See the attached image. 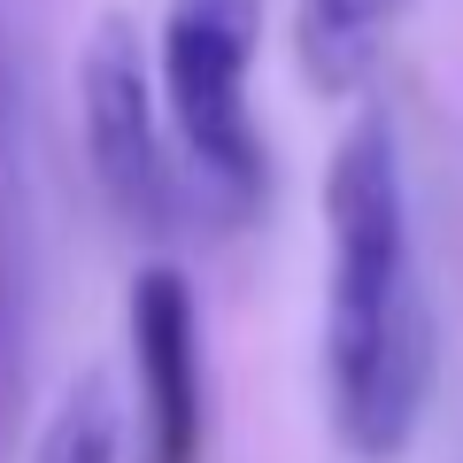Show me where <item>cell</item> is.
<instances>
[{"instance_id": "1", "label": "cell", "mask_w": 463, "mask_h": 463, "mask_svg": "<svg viewBox=\"0 0 463 463\" xmlns=\"http://www.w3.org/2000/svg\"><path fill=\"white\" fill-rule=\"evenodd\" d=\"M325 402L355 463H394L432 402V309L410 248L394 116L364 109L325 170Z\"/></svg>"}, {"instance_id": "2", "label": "cell", "mask_w": 463, "mask_h": 463, "mask_svg": "<svg viewBox=\"0 0 463 463\" xmlns=\"http://www.w3.org/2000/svg\"><path fill=\"white\" fill-rule=\"evenodd\" d=\"M255 32L263 0H170L163 16V109L216 224H248L270 194V155L248 109Z\"/></svg>"}, {"instance_id": "3", "label": "cell", "mask_w": 463, "mask_h": 463, "mask_svg": "<svg viewBox=\"0 0 463 463\" xmlns=\"http://www.w3.org/2000/svg\"><path fill=\"white\" fill-rule=\"evenodd\" d=\"M78 109H85V155H93V178L109 194V209L132 232L163 240L185 209V185H178L170 147H163V109H155L147 47H139V32L124 16H109L85 39Z\"/></svg>"}, {"instance_id": "4", "label": "cell", "mask_w": 463, "mask_h": 463, "mask_svg": "<svg viewBox=\"0 0 463 463\" xmlns=\"http://www.w3.org/2000/svg\"><path fill=\"white\" fill-rule=\"evenodd\" d=\"M139 379V440L147 463H209V364H201V309L170 263H147L124 301Z\"/></svg>"}, {"instance_id": "5", "label": "cell", "mask_w": 463, "mask_h": 463, "mask_svg": "<svg viewBox=\"0 0 463 463\" xmlns=\"http://www.w3.org/2000/svg\"><path fill=\"white\" fill-rule=\"evenodd\" d=\"M410 0H301L294 8V47L301 78L317 93H355L379 62V39L394 32V16Z\"/></svg>"}, {"instance_id": "6", "label": "cell", "mask_w": 463, "mask_h": 463, "mask_svg": "<svg viewBox=\"0 0 463 463\" xmlns=\"http://www.w3.org/2000/svg\"><path fill=\"white\" fill-rule=\"evenodd\" d=\"M116 402H109V386L100 379H78L62 402H54V417H47V432H39V448H32V463H116Z\"/></svg>"}]
</instances>
